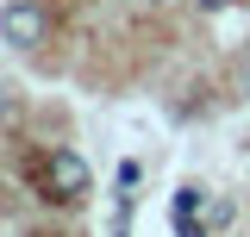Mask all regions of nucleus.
Returning <instances> with one entry per match:
<instances>
[{
  "mask_svg": "<svg viewBox=\"0 0 250 237\" xmlns=\"http://www.w3.org/2000/svg\"><path fill=\"white\" fill-rule=\"evenodd\" d=\"M44 31H50V19H44L38 0H6V6H0V38H6L13 50H38Z\"/></svg>",
  "mask_w": 250,
  "mask_h": 237,
  "instance_id": "nucleus-1",
  "label": "nucleus"
},
{
  "mask_svg": "<svg viewBox=\"0 0 250 237\" xmlns=\"http://www.w3.org/2000/svg\"><path fill=\"white\" fill-rule=\"evenodd\" d=\"M88 162L75 156V150H50V162H44V187L57 194V200H82L88 194Z\"/></svg>",
  "mask_w": 250,
  "mask_h": 237,
  "instance_id": "nucleus-2",
  "label": "nucleus"
},
{
  "mask_svg": "<svg viewBox=\"0 0 250 237\" xmlns=\"http://www.w3.org/2000/svg\"><path fill=\"white\" fill-rule=\"evenodd\" d=\"M207 206V194H200V187H182V194H175V231L182 237H207V225H194V212Z\"/></svg>",
  "mask_w": 250,
  "mask_h": 237,
  "instance_id": "nucleus-3",
  "label": "nucleus"
},
{
  "mask_svg": "<svg viewBox=\"0 0 250 237\" xmlns=\"http://www.w3.org/2000/svg\"><path fill=\"white\" fill-rule=\"evenodd\" d=\"M13 118H19V100H13V88H6V81H0V125H13Z\"/></svg>",
  "mask_w": 250,
  "mask_h": 237,
  "instance_id": "nucleus-4",
  "label": "nucleus"
},
{
  "mask_svg": "<svg viewBox=\"0 0 250 237\" xmlns=\"http://www.w3.org/2000/svg\"><path fill=\"white\" fill-rule=\"evenodd\" d=\"M225 6H231V0H200V13H225Z\"/></svg>",
  "mask_w": 250,
  "mask_h": 237,
  "instance_id": "nucleus-5",
  "label": "nucleus"
},
{
  "mask_svg": "<svg viewBox=\"0 0 250 237\" xmlns=\"http://www.w3.org/2000/svg\"><path fill=\"white\" fill-rule=\"evenodd\" d=\"M238 88H244V94H250V62H244V75H238Z\"/></svg>",
  "mask_w": 250,
  "mask_h": 237,
  "instance_id": "nucleus-6",
  "label": "nucleus"
}]
</instances>
